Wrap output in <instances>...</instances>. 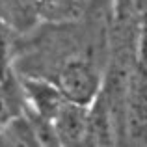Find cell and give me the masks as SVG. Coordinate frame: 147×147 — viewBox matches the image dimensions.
<instances>
[{
  "mask_svg": "<svg viewBox=\"0 0 147 147\" xmlns=\"http://www.w3.org/2000/svg\"><path fill=\"white\" fill-rule=\"evenodd\" d=\"M56 86L69 100L88 106L99 91V75L82 58H69L56 75Z\"/></svg>",
  "mask_w": 147,
  "mask_h": 147,
  "instance_id": "6da1fadb",
  "label": "cell"
},
{
  "mask_svg": "<svg viewBox=\"0 0 147 147\" xmlns=\"http://www.w3.org/2000/svg\"><path fill=\"white\" fill-rule=\"evenodd\" d=\"M22 88L19 90L11 80L2 78L0 82V129L9 121L22 115Z\"/></svg>",
  "mask_w": 147,
  "mask_h": 147,
  "instance_id": "7a4b0ae2",
  "label": "cell"
},
{
  "mask_svg": "<svg viewBox=\"0 0 147 147\" xmlns=\"http://www.w3.org/2000/svg\"><path fill=\"white\" fill-rule=\"evenodd\" d=\"M30 4L50 21H69L78 15V0H30Z\"/></svg>",
  "mask_w": 147,
  "mask_h": 147,
  "instance_id": "3957f363",
  "label": "cell"
}]
</instances>
